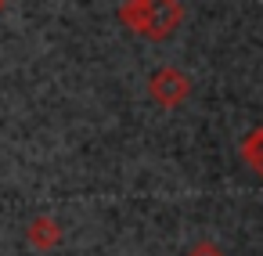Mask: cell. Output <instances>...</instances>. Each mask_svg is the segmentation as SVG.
Segmentation results:
<instances>
[{
  "label": "cell",
  "mask_w": 263,
  "mask_h": 256,
  "mask_svg": "<svg viewBox=\"0 0 263 256\" xmlns=\"http://www.w3.org/2000/svg\"><path fill=\"white\" fill-rule=\"evenodd\" d=\"M119 22L134 36L162 44L184 26V4L180 0H123L119 4Z\"/></svg>",
  "instance_id": "obj_1"
},
{
  "label": "cell",
  "mask_w": 263,
  "mask_h": 256,
  "mask_svg": "<svg viewBox=\"0 0 263 256\" xmlns=\"http://www.w3.org/2000/svg\"><path fill=\"white\" fill-rule=\"evenodd\" d=\"M191 90H195L191 76L180 72L177 65H162V69H155L148 76V98L155 105H162V108H180L191 98Z\"/></svg>",
  "instance_id": "obj_2"
},
{
  "label": "cell",
  "mask_w": 263,
  "mask_h": 256,
  "mask_svg": "<svg viewBox=\"0 0 263 256\" xmlns=\"http://www.w3.org/2000/svg\"><path fill=\"white\" fill-rule=\"evenodd\" d=\"M26 238H29V245H33L36 252H51V249H58V245H62L65 231H62V224H58L51 213H40V216H33V220H29Z\"/></svg>",
  "instance_id": "obj_3"
},
{
  "label": "cell",
  "mask_w": 263,
  "mask_h": 256,
  "mask_svg": "<svg viewBox=\"0 0 263 256\" xmlns=\"http://www.w3.org/2000/svg\"><path fill=\"white\" fill-rule=\"evenodd\" d=\"M238 155H241V162H245L256 177H263V126H252V130L241 137Z\"/></svg>",
  "instance_id": "obj_4"
},
{
  "label": "cell",
  "mask_w": 263,
  "mask_h": 256,
  "mask_svg": "<svg viewBox=\"0 0 263 256\" xmlns=\"http://www.w3.org/2000/svg\"><path fill=\"white\" fill-rule=\"evenodd\" d=\"M184 256H227V252H223V249H220L216 242H209V238H202V242H195V245H191V249H187Z\"/></svg>",
  "instance_id": "obj_5"
},
{
  "label": "cell",
  "mask_w": 263,
  "mask_h": 256,
  "mask_svg": "<svg viewBox=\"0 0 263 256\" xmlns=\"http://www.w3.org/2000/svg\"><path fill=\"white\" fill-rule=\"evenodd\" d=\"M4 8H8V0H0V15H4Z\"/></svg>",
  "instance_id": "obj_6"
}]
</instances>
